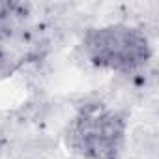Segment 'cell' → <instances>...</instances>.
I'll return each mask as SVG.
<instances>
[{"label": "cell", "instance_id": "7a4b0ae2", "mask_svg": "<svg viewBox=\"0 0 159 159\" xmlns=\"http://www.w3.org/2000/svg\"><path fill=\"white\" fill-rule=\"evenodd\" d=\"M124 139V122L109 111L90 109L71 129V144L92 159H116Z\"/></svg>", "mask_w": 159, "mask_h": 159}, {"label": "cell", "instance_id": "6da1fadb", "mask_svg": "<svg viewBox=\"0 0 159 159\" xmlns=\"http://www.w3.org/2000/svg\"><path fill=\"white\" fill-rule=\"evenodd\" d=\"M86 49L96 64L122 71L142 66L150 56L146 36L129 26H109L92 32Z\"/></svg>", "mask_w": 159, "mask_h": 159}]
</instances>
